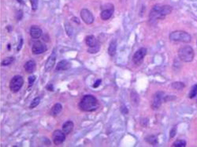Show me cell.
Instances as JSON below:
<instances>
[{"label": "cell", "mask_w": 197, "mask_h": 147, "mask_svg": "<svg viewBox=\"0 0 197 147\" xmlns=\"http://www.w3.org/2000/svg\"><path fill=\"white\" fill-rule=\"evenodd\" d=\"M36 80V76L35 75H31L28 77V87H31L33 84V82Z\"/></svg>", "instance_id": "29"}, {"label": "cell", "mask_w": 197, "mask_h": 147, "mask_svg": "<svg viewBox=\"0 0 197 147\" xmlns=\"http://www.w3.org/2000/svg\"><path fill=\"white\" fill-rule=\"evenodd\" d=\"M185 86V84L183 82H173L171 84V87L176 90H183Z\"/></svg>", "instance_id": "21"}, {"label": "cell", "mask_w": 197, "mask_h": 147, "mask_svg": "<svg viewBox=\"0 0 197 147\" xmlns=\"http://www.w3.org/2000/svg\"><path fill=\"white\" fill-rule=\"evenodd\" d=\"M19 3H21V4H24V1L23 0H17Z\"/></svg>", "instance_id": "35"}, {"label": "cell", "mask_w": 197, "mask_h": 147, "mask_svg": "<svg viewBox=\"0 0 197 147\" xmlns=\"http://www.w3.org/2000/svg\"><path fill=\"white\" fill-rule=\"evenodd\" d=\"M197 95V84H195L191 89L190 92L188 93V97L190 99H193Z\"/></svg>", "instance_id": "23"}, {"label": "cell", "mask_w": 197, "mask_h": 147, "mask_svg": "<svg viewBox=\"0 0 197 147\" xmlns=\"http://www.w3.org/2000/svg\"><path fill=\"white\" fill-rule=\"evenodd\" d=\"M146 55H147V49L145 48H141V49H138L133 55V61L134 62V64L136 65V66L141 64Z\"/></svg>", "instance_id": "7"}, {"label": "cell", "mask_w": 197, "mask_h": 147, "mask_svg": "<svg viewBox=\"0 0 197 147\" xmlns=\"http://www.w3.org/2000/svg\"><path fill=\"white\" fill-rule=\"evenodd\" d=\"M165 93L163 91H158L153 96L152 101H151V108L153 110H157L160 108L161 104L164 101Z\"/></svg>", "instance_id": "6"}, {"label": "cell", "mask_w": 197, "mask_h": 147, "mask_svg": "<svg viewBox=\"0 0 197 147\" xmlns=\"http://www.w3.org/2000/svg\"><path fill=\"white\" fill-rule=\"evenodd\" d=\"M178 56L181 61L185 62H192L195 56L194 50L191 46L186 45L180 48L178 50Z\"/></svg>", "instance_id": "4"}, {"label": "cell", "mask_w": 197, "mask_h": 147, "mask_svg": "<svg viewBox=\"0 0 197 147\" xmlns=\"http://www.w3.org/2000/svg\"><path fill=\"white\" fill-rule=\"evenodd\" d=\"M55 61H56V51L55 49H54L47 60L46 64H45V71L47 72L51 71L53 67H55Z\"/></svg>", "instance_id": "11"}, {"label": "cell", "mask_w": 197, "mask_h": 147, "mask_svg": "<svg viewBox=\"0 0 197 147\" xmlns=\"http://www.w3.org/2000/svg\"><path fill=\"white\" fill-rule=\"evenodd\" d=\"M101 82H102V80H101V79H98V80L96 82V83H94V84H93V85H92V86H93V88H97L99 85H100Z\"/></svg>", "instance_id": "32"}, {"label": "cell", "mask_w": 197, "mask_h": 147, "mask_svg": "<svg viewBox=\"0 0 197 147\" xmlns=\"http://www.w3.org/2000/svg\"><path fill=\"white\" fill-rule=\"evenodd\" d=\"M52 140L53 143L56 146H58L60 144H62L66 140V134L64 131L61 130H56L53 132L52 134Z\"/></svg>", "instance_id": "8"}, {"label": "cell", "mask_w": 197, "mask_h": 147, "mask_svg": "<svg viewBox=\"0 0 197 147\" xmlns=\"http://www.w3.org/2000/svg\"><path fill=\"white\" fill-rule=\"evenodd\" d=\"M74 123L70 121V120H68L66 122H65L62 125V131H64V133L66 135H68L73 131V129H74Z\"/></svg>", "instance_id": "17"}, {"label": "cell", "mask_w": 197, "mask_h": 147, "mask_svg": "<svg viewBox=\"0 0 197 147\" xmlns=\"http://www.w3.org/2000/svg\"><path fill=\"white\" fill-rule=\"evenodd\" d=\"M31 2V6H32V9L33 11H36L38 8V3H39V0H30Z\"/></svg>", "instance_id": "27"}, {"label": "cell", "mask_w": 197, "mask_h": 147, "mask_svg": "<svg viewBox=\"0 0 197 147\" xmlns=\"http://www.w3.org/2000/svg\"><path fill=\"white\" fill-rule=\"evenodd\" d=\"M29 33L32 39H39V37L42 36V34H43V31H42V29L39 26L32 25L31 28H30Z\"/></svg>", "instance_id": "12"}, {"label": "cell", "mask_w": 197, "mask_h": 147, "mask_svg": "<svg viewBox=\"0 0 197 147\" xmlns=\"http://www.w3.org/2000/svg\"><path fill=\"white\" fill-rule=\"evenodd\" d=\"M71 67V62L67 61V60H62L58 62L56 65V71H67Z\"/></svg>", "instance_id": "13"}, {"label": "cell", "mask_w": 197, "mask_h": 147, "mask_svg": "<svg viewBox=\"0 0 197 147\" xmlns=\"http://www.w3.org/2000/svg\"><path fill=\"white\" fill-rule=\"evenodd\" d=\"M99 49H100V45L98 44L96 46L90 47V48H88V52L90 53V54H96V53H97L99 51Z\"/></svg>", "instance_id": "26"}, {"label": "cell", "mask_w": 197, "mask_h": 147, "mask_svg": "<svg viewBox=\"0 0 197 147\" xmlns=\"http://www.w3.org/2000/svg\"><path fill=\"white\" fill-rule=\"evenodd\" d=\"M117 51V41L116 40H112L109 44V48H108V54L110 56H114L116 54Z\"/></svg>", "instance_id": "19"}, {"label": "cell", "mask_w": 197, "mask_h": 147, "mask_svg": "<svg viewBox=\"0 0 197 147\" xmlns=\"http://www.w3.org/2000/svg\"><path fill=\"white\" fill-rule=\"evenodd\" d=\"M66 33L68 36H69V37H71L72 34H73V28H72V26L69 24H67L66 23Z\"/></svg>", "instance_id": "28"}, {"label": "cell", "mask_w": 197, "mask_h": 147, "mask_svg": "<svg viewBox=\"0 0 197 147\" xmlns=\"http://www.w3.org/2000/svg\"><path fill=\"white\" fill-rule=\"evenodd\" d=\"M14 57H7L2 60L1 64H2V66H3V67H7V66L11 65L12 63H13V62H14Z\"/></svg>", "instance_id": "22"}, {"label": "cell", "mask_w": 197, "mask_h": 147, "mask_svg": "<svg viewBox=\"0 0 197 147\" xmlns=\"http://www.w3.org/2000/svg\"><path fill=\"white\" fill-rule=\"evenodd\" d=\"M47 49V48L46 44H44V42L37 40V41H35L32 44V52L34 55H39V54L45 52Z\"/></svg>", "instance_id": "9"}, {"label": "cell", "mask_w": 197, "mask_h": 147, "mask_svg": "<svg viewBox=\"0 0 197 147\" xmlns=\"http://www.w3.org/2000/svg\"><path fill=\"white\" fill-rule=\"evenodd\" d=\"M170 40L174 42H184V43H189L192 40V37L188 32L182 30H177L174 31L170 34Z\"/></svg>", "instance_id": "3"}, {"label": "cell", "mask_w": 197, "mask_h": 147, "mask_svg": "<svg viewBox=\"0 0 197 147\" xmlns=\"http://www.w3.org/2000/svg\"><path fill=\"white\" fill-rule=\"evenodd\" d=\"M80 17L84 22L88 25H91L94 22V16L92 12L88 9H83L80 11Z\"/></svg>", "instance_id": "10"}, {"label": "cell", "mask_w": 197, "mask_h": 147, "mask_svg": "<svg viewBox=\"0 0 197 147\" xmlns=\"http://www.w3.org/2000/svg\"><path fill=\"white\" fill-rule=\"evenodd\" d=\"M121 111H122V112L123 113V114H128V108H126L125 105H122V107H121Z\"/></svg>", "instance_id": "31"}, {"label": "cell", "mask_w": 197, "mask_h": 147, "mask_svg": "<svg viewBox=\"0 0 197 147\" xmlns=\"http://www.w3.org/2000/svg\"><path fill=\"white\" fill-rule=\"evenodd\" d=\"M39 103H40V98H39V97H35V98L32 101L31 104H30L29 108H32H32H35L36 107H37V106L39 105Z\"/></svg>", "instance_id": "24"}, {"label": "cell", "mask_w": 197, "mask_h": 147, "mask_svg": "<svg viewBox=\"0 0 197 147\" xmlns=\"http://www.w3.org/2000/svg\"><path fill=\"white\" fill-rule=\"evenodd\" d=\"M98 108V101L92 95H85L79 103V108L83 112H94Z\"/></svg>", "instance_id": "2"}, {"label": "cell", "mask_w": 197, "mask_h": 147, "mask_svg": "<svg viewBox=\"0 0 197 147\" xmlns=\"http://www.w3.org/2000/svg\"><path fill=\"white\" fill-rule=\"evenodd\" d=\"M24 68H25V71L27 72L28 74L33 73L35 69H36V62L33 60H28V62H25Z\"/></svg>", "instance_id": "15"}, {"label": "cell", "mask_w": 197, "mask_h": 147, "mask_svg": "<svg viewBox=\"0 0 197 147\" xmlns=\"http://www.w3.org/2000/svg\"><path fill=\"white\" fill-rule=\"evenodd\" d=\"M85 43L87 44L88 46L89 47H94L96 46L98 44H99V41L97 40V39L94 36H92V35H89V36H88L85 38Z\"/></svg>", "instance_id": "16"}, {"label": "cell", "mask_w": 197, "mask_h": 147, "mask_svg": "<svg viewBox=\"0 0 197 147\" xmlns=\"http://www.w3.org/2000/svg\"><path fill=\"white\" fill-rule=\"evenodd\" d=\"M172 11V7L168 5H155L152 7L149 14V22L157 23L159 20H163Z\"/></svg>", "instance_id": "1"}, {"label": "cell", "mask_w": 197, "mask_h": 147, "mask_svg": "<svg viewBox=\"0 0 197 147\" xmlns=\"http://www.w3.org/2000/svg\"><path fill=\"white\" fill-rule=\"evenodd\" d=\"M145 141L147 143H149V144H151V145L158 144V138L155 135H148L147 137L145 138Z\"/></svg>", "instance_id": "20"}, {"label": "cell", "mask_w": 197, "mask_h": 147, "mask_svg": "<svg viewBox=\"0 0 197 147\" xmlns=\"http://www.w3.org/2000/svg\"><path fill=\"white\" fill-rule=\"evenodd\" d=\"M176 134H177V127L176 126H174V127L171 129V131H170V138H174V136L176 135Z\"/></svg>", "instance_id": "30"}, {"label": "cell", "mask_w": 197, "mask_h": 147, "mask_svg": "<svg viewBox=\"0 0 197 147\" xmlns=\"http://www.w3.org/2000/svg\"><path fill=\"white\" fill-rule=\"evenodd\" d=\"M174 147H185L186 146V142L185 140H181V139H178V140L175 141L173 144Z\"/></svg>", "instance_id": "25"}, {"label": "cell", "mask_w": 197, "mask_h": 147, "mask_svg": "<svg viewBox=\"0 0 197 147\" xmlns=\"http://www.w3.org/2000/svg\"><path fill=\"white\" fill-rule=\"evenodd\" d=\"M114 14V7L112 8H109V9H104L103 11L101 12L100 18L103 21H107L108 19H110L111 16Z\"/></svg>", "instance_id": "14"}, {"label": "cell", "mask_w": 197, "mask_h": 147, "mask_svg": "<svg viewBox=\"0 0 197 147\" xmlns=\"http://www.w3.org/2000/svg\"><path fill=\"white\" fill-rule=\"evenodd\" d=\"M22 44H23V40H22V39H21V40H20V44H19V45L18 46V49H17V50L20 51L21 46H22Z\"/></svg>", "instance_id": "34"}, {"label": "cell", "mask_w": 197, "mask_h": 147, "mask_svg": "<svg viewBox=\"0 0 197 147\" xmlns=\"http://www.w3.org/2000/svg\"><path fill=\"white\" fill-rule=\"evenodd\" d=\"M47 90H50V91H53V85L51 84H48L47 85Z\"/></svg>", "instance_id": "33"}, {"label": "cell", "mask_w": 197, "mask_h": 147, "mask_svg": "<svg viewBox=\"0 0 197 147\" xmlns=\"http://www.w3.org/2000/svg\"><path fill=\"white\" fill-rule=\"evenodd\" d=\"M24 84V79L22 76L15 75L12 78V79L9 82V90L13 93L18 92L21 90L22 85Z\"/></svg>", "instance_id": "5"}, {"label": "cell", "mask_w": 197, "mask_h": 147, "mask_svg": "<svg viewBox=\"0 0 197 147\" xmlns=\"http://www.w3.org/2000/svg\"><path fill=\"white\" fill-rule=\"evenodd\" d=\"M62 104L60 103H57L55 104V105L53 106L52 108H51V109H50V114L52 116H57L58 114H59L61 112H62Z\"/></svg>", "instance_id": "18"}]
</instances>
